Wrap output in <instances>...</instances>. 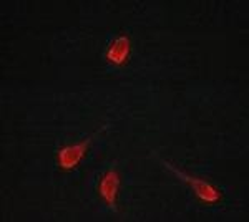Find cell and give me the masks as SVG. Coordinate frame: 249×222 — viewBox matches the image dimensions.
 <instances>
[{
	"mask_svg": "<svg viewBox=\"0 0 249 222\" xmlns=\"http://www.w3.org/2000/svg\"><path fill=\"white\" fill-rule=\"evenodd\" d=\"M88 143H90V139L83 141V143H78V144H73V146L63 148L57 154V161H58L60 166L65 168V169H71V168L77 166L80 163V159L83 157V154H85Z\"/></svg>",
	"mask_w": 249,
	"mask_h": 222,
	"instance_id": "1",
	"label": "cell"
},
{
	"mask_svg": "<svg viewBox=\"0 0 249 222\" xmlns=\"http://www.w3.org/2000/svg\"><path fill=\"white\" fill-rule=\"evenodd\" d=\"M173 171H175L178 176H181L183 179L186 181V183H190L193 186V189H195L196 194L199 196V199H201V201H206V203H214V201H218V197H219L218 196V191H216V189L213 188L211 184L204 183V181H201V179H195V177H190V176H186V174H181V172H178L176 169H173Z\"/></svg>",
	"mask_w": 249,
	"mask_h": 222,
	"instance_id": "2",
	"label": "cell"
},
{
	"mask_svg": "<svg viewBox=\"0 0 249 222\" xmlns=\"http://www.w3.org/2000/svg\"><path fill=\"white\" fill-rule=\"evenodd\" d=\"M130 40L126 37H118L113 42V45L108 48V62L113 63V65H122L124 60L128 58V55H130Z\"/></svg>",
	"mask_w": 249,
	"mask_h": 222,
	"instance_id": "3",
	"label": "cell"
},
{
	"mask_svg": "<svg viewBox=\"0 0 249 222\" xmlns=\"http://www.w3.org/2000/svg\"><path fill=\"white\" fill-rule=\"evenodd\" d=\"M118 184H120V179H118V176H116L115 171L108 172V174L102 179V183H100V194H102V197L110 205L115 204L116 191H118Z\"/></svg>",
	"mask_w": 249,
	"mask_h": 222,
	"instance_id": "4",
	"label": "cell"
}]
</instances>
